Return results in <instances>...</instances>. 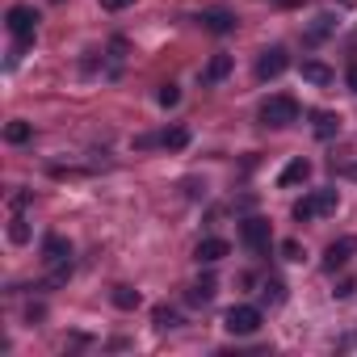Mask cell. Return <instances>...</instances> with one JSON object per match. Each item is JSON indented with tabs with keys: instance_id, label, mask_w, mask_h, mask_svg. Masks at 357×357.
<instances>
[{
	"instance_id": "obj_1",
	"label": "cell",
	"mask_w": 357,
	"mask_h": 357,
	"mask_svg": "<svg viewBox=\"0 0 357 357\" xmlns=\"http://www.w3.org/2000/svg\"><path fill=\"white\" fill-rule=\"evenodd\" d=\"M5 26H9V34L17 38V51H13V59L34 43V34H38V9L34 5H13L9 13H5Z\"/></svg>"
},
{
	"instance_id": "obj_2",
	"label": "cell",
	"mask_w": 357,
	"mask_h": 357,
	"mask_svg": "<svg viewBox=\"0 0 357 357\" xmlns=\"http://www.w3.org/2000/svg\"><path fill=\"white\" fill-rule=\"evenodd\" d=\"M261 122H265V126H273V130H282V126L298 122V101H294V97H286V93L265 97V101H261Z\"/></svg>"
},
{
	"instance_id": "obj_3",
	"label": "cell",
	"mask_w": 357,
	"mask_h": 357,
	"mask_svg": "<svg viewBox=\"0 0 357 357\" xmlns=\"http://www.w3.org/2000/svg\"><path fill=\"white\" fill-rule=\"evenodd\" d=\"M223 328H227L231 336H252V332L261 328V307H248V303L231 307V311L223 315Z\"/></svg>"
},
{
	"instance_id": "obj_4",
	"label": "cell",
	"mask_w": 357,
	"mask_h": 357,
	"mask_svg": "<svg viewBox=\"0 0 357 357\" xmlns=\"http://www.w3.org/2000/svg\"><path fill=\"white\" fill-rule=\"evenodd\" d=\"M286 68H290L286 47H269V51H261V59H257V80H278Z\"/></svg>"
},
{
	"instance_id": "obj_5",
	"label": "cell",
	"mask_w": 357,
	"mask_h": 357,
	"mask_svg": "<svg viewBox=\"0 0 357 357\" xmlns=\"http://www.w3.org/2000/svg\"><path fill=\"white\" fill-rule=\"evenodd\" d=\"M240 240H244L252 252H265V248H269V219H244V223H240Z\"/></svg>"
},
{
	"instance_id": "obj_6",
	"label": "cell",
	"mask_w": 357,
	"mask_h": 357,
	"mask_svg": "<svg viewBox=\"0 0 357 357\" xmlns=\"http://www.w3.org/2000/svg\"><path fill=\"white\" fill-rule=\"evenodd\" d=\"M353 252H357V240H353V236H344V240L328 244V248H324V269H328V273H336V269H340Z\"/></svg>"
},
{
	"instance_id": "obj_7",
	"label": "cell",
	"mask_w": 357,
	"mask_h": 357,
	"mask_svg": "<svg viewBox=\"0 0 357 357\" xmlns=\"http://www.w3.org/2000/svg\"><path fill=\"white\" fill-rule=\"evenodd\" d=\"M307 176H311V160L294 155V160H290V164L282 168V176H278V185H282V190H290V185H303Z\"/></svg>"
},
{
	"instance_id": "obj_8",
	"label": "cell",
	"mask_w": 357,
	"mask_h": 357,
	"mask_svg": "<svg viewBox=\"0 0 357 357\" xmlns=\"http://www.w3.org/2000/svg\"><path fill=\"white\" fill-rule=\"evenodd\" d=\"M198 22H202L211 34H231V30H236V13H231V9H206Z\"/></svg>"
},
{
	"instance_id": "obj_9",
	"label": "cell",
	"mask_w": 357,
	"mask_h": 357,
	"mask_svg": "<svg viewBox=\"0 0 357 357\" xmlns=\"http://www.w3.org/2000/svg\"><path fill=\"white\" fill-rule=\"evenodd\" d=\"M68 257H72V244H68L63 236H55V231L43 236V261H47V265H63Z\"/></svg>"
},
{
	"instance_id": "obj_10",
	"label": "cell",
	"mask_w": 357,
	"mask_h": 357,
	"mask_svg": "<svg viewBox=\"0 0 357 357\" xmlns=\"http://www.w3.org/2000/svg\"><path fill=\"white\" fill-rule=\"evenodd\" d=\"M227 252H231L227 240H215V236H211V240H202V244L194 248V261H198V265H215V261H223Z\"/></svg>"
},
{
	"instance_id": "obj_11",
	"label": "cell",
	"mask_w": 357,
	"mask_h": 357,
	"mask_svg": "<svg viewBox=\"0 0 357 357\" xmlns=\"http://www.w3.org/2000/svg\"><path fill=\"white\" fill-rule=\"evenodd\" d=\"M303 80H307V84H332L336 72H332L328 63H319V59H303Z\"/></svg>"
},
{
	"instance_id": "obj_12",
	"label": "cell",
	"mask_w": 357,
	"mask_h": 357,
	"mask_svg": "<svg viewBox=\"0 0 357 357\" xmlns=\"http://www.w3.org/2000/svg\"><path fill=\"white\" fill-rule=\"evenodd\" d=\"M311 122H315V139H332V135H340V118L328 114V109H315Z\"/></svg>"
},
{
	"instance_id": "obj_13",
	"label": "cell",
	"mask_w": 357,
	"mask_h": 357,
	"mask_svg": "<svg viewBox=\"0 0 357 357\" xmlns=\"http://www.w3.org/2000/svg\"><path fill=\"white\" fill-rule=\"evenodd\" d=\"M227 72H231V55H215V59L206 63V72H202V84H219Z\"/></svg>"
},
{
	"instance_id": "obj_14",
	"label": "cell",
	"mask_w": 357,
	"mask_h": 357,
	"mask_svg": "<svg viewBox=\"0 0 357 357\" xmlns=\"http://www.w3.org/2000/svg\"><path fill=\"white\" fill-rule=\"evenodd\" d=\"M160 147H168V151H181V147H190V130H185V126H168V130L160 135Z\"/></svg>"
},
{
	"instance_id": "obj_15",
	"label": "cell",
	"mask_w": 357,
	"mask_h": 357,
	"mask_svg": "<svg viewBox=\"0 0 357 357\" xmlns=\"http://www.w3.org/2000/svg\"><path fill=\"white\" fill-rule=\"evenodd\" d=\"M332 30H336V17H332V13H319V17L311 22V30H307V43H324Z\"/></svg>"
},
{
	"instance_id": "obj_16",
	"label": "cell",
	"mask_w": 357,
	"mask_h": 357,
	"mask_svg": "<svg viewBox=\"0 0 357 357\" xmlns=\"http://www.w3.org/2000/svg\"><path fill=\"white\" fill-rule=\"evenodd\" d=\"M290 215H294V223H311V219L319 215V202H315V194H307V198H298V202L290 206Z\"/></svg>"
},
{
	"instance_id": "obj_17",
	"label": "cell",
	"mask_w": 357,
	"mask_h": 357,
	"mask_svg": "<svg viewBox=\"0 0 357 357\" xmlns=\"http://www.w3.org/2000/svg\"><path fill=\"white\" fill-rule=\"evenodd\" d=\"M109 298H114V307H118V311H135V307L143 303V298H139V290H130V286H114V294H109Z\"/></svg>"
},
{
	"instance_id": "obj_18",
	"label": "cell",
	"mask_w": 357,
	"mask_h": 357,
	"mask_svg": "<svg viewBox=\"0 0 357 357\" xmlns=\"http://www.w3.org/2000/svg\"><path fill=\"white\" fill-rule=\"evenodd\" d=\"M30 139H34V126H30V122L17 118V122L5 126V143H30Z\"/></svg>"
},
{
	"instance_id": "obj_19",
	"label": "cell",
	"mask_w": 357,
	"mask_h": 357,
	"mask_svg": "<svg viewBox=\"0 0 357 357\" xmlns=\"http://www.w3.org/2000/svg\"><path fill=\"white\" fill-rule=\"evenodd\" d=\"M315 202H319V215H332V211L340 206V194H336V185H324V190H315Z\"/></svg>"
},
{
	"instance_id": "obj_20",
	"label": "cell",
	"mask_w": 357,
	"mask_h": 357,
	"mask_svg": "<svg viewBox=\"0 0 357 357\" xmlns=\"http://www.w3.org/2000/svg\"><path fill=\"white\" fill-rule=\"evenodd\" d=\"M215 298V278H202L194 290H190V303H211Z\"/></svg>"
},
{
	"instance_id": "obj_21",
	"label": "cell",
	"mask_w": 357,
	"mask_h": 357,
	"mask_svg": "<svg viewBox=\"0 0 357 357\" xmlns=\"http://www.w3.org/2000/svg\"><path fill=\"white\" fill-rule=\"evenodd\" d=\"M155 101H160L164 109H172V105H181V89H176V84H160V93H155Z\"/></svg>"
},
{
	"instance_id": "obj_22",
	"label": "cell",
	"mask_w": 357,
	"mask_h": 357,
	"mask_svg": "<svg viewBox=\"0 0 357 357\" xmlns=\"http://www.w3.org/2000/svg\"><path fill=\"white\" fill-rule=\"evenodd\" d=\"M9 240H13V244H30V223H26L22 215L9 223Z\"/></svg>"
},
{
	"instance_id": "obj_23",
	"label": "cell",
	"mask_w": 357,
	"mask_h": 357,
	"mask_svg": "<svg viewBox=\"0 0 357 357\" xmlns=\"http://www.w3.org/2000/svg\"><path fill=\"white\" fill-rule=\"evenodd\" d=\"M155 328H176V311H168V307H155Z\"/></svg>"
},
{
	"instance_id": "obj_24",
	"label": "cell",
	"mask_w": 357,
	"mask_h": 357,
	"mask_svg": "<svg viewBox=\"0 0 357 357\" xmlns=\"http://www.w3.org/2000/svg\"><path fill=\"white\" fill-rule=\"evenodd\" d=\"M282 257H286V261H303V248H298V240H282Z\"/></svg>"
},
{
	"instance_id": "obj_25",
	"label": "cell",
	"mask_w": 357,
	"mask_h": 357,
	"mask_svg": "<svg viewBox=\"0 0 357 357\" xmlns=\"http://www.w3.org/2000/svg\"><path fill=\"white\" fill-rule=\"evenodd\" d=\"M282 290H286L282 282H269V286H265V303H282V298H286Z\"/></svg>"
},
{
	"instance_id": "obj_26",
	"label": "cell",
	"mask_w": 357,
	"mask_h": 357,
	"mask_svg": "<svg viewBox=\"0 0 357 357\" xmlns=\"http://www.w3.org/2000/svg\"><path fill=\"white\" fill-rule=\"evenodd\" d=\"M30 198H34V194H30V190H22V194H13V198H9V206H13V211H26V206H30Z\"/></svg>"
},
{
	"instance_id": "obj_27",
	"label": "cell",
	"mask_w": 357,
	"mask_h": 357,
	"mask_svg": "<svg viewBox=\"0 0 357 357\" xmlns=\"http://www.w3.org/2000/svg\"><path fill=\"white\" fill-rule=\"evenodd\" d=\"M135 0H101V9H109V13H118V9H130Z\"/></svg>"
},
{
	"instance_id": "obj_28",
	"label": "cell",
	"mask_w": 357,
	"mask_h": 357,
	"mask_svg": "<svg viewBox=\"0 0 357 357\" xmlns=\"http://www.w3.org/2000/svg\"><path fill=\"white\" fill-rule=\"evenodd\" d=\"M135 147H139V151H143V147H160V135H139Z\"/></svg>"
},
{
	"instance_id": "obj_29",
	"label": "cell",
	"mask_w": 357,
	"mask_h": 357,
	"mask_svg": "<svg viewBox=\"0 0 357 357\" xmlns=\"http://www.w3.org/2000/svg\"><path fill=\"white\" fill-rule=\"evenodd\" d=\"M353 290H357V286H353V282H340V286H336V298H349V294H353Z\"/></svg>"
},
{
	"instance_id": "obj_30",
	"label": "cell",
	"mask_w": 357,
	"mask_h": 357,
	"mask_svg": "<svg viewBox=\"0 0 357 357\" xmlns=\"http://www.w3.org/2000/svg\"><path fill=\"white\" fill-rule=\"evenodd\" d=\"M344 80H349V89L357 93V63H349V72H344Z\"/></svg>"
}]
</instances>
